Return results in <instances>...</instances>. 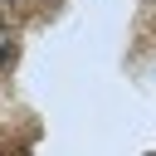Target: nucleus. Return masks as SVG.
I'll return each mask as SVG.
<instances>
[{"instance_id": "obj_1", "label": "nucleus", "mask_w": 156, "mask_h": 156, "mask_svg": "<svg viewBox=\"0 0 156 156\" xmlns=\"http://www.w3.org/2000/svg\"><path fill=\"white\" fill-rule=\"evenodd\" d=\"M5 54H10V39H5V34H0V58H5Z\"/></svg>"}, {"instance_id": "obj_2", "label": "nucleus", "mask_w": 156, "mask_h": 156, "mask_svg": "<svg viewBox=\"0 0 156 156\" xmlns=\"http://www.w3.org/2000/svg\"><path fill=\"white\" fill-rule=\"evenodd\" d=\"M0 5H10V0H0Z\"/></svg>"}]
</instances>
